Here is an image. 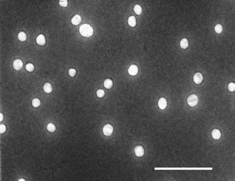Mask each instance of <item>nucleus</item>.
<instances>
[{
	"label": "nucleus",
	"instance_id": "obj_7",
	"mask_svg": "<svg viewBox=\"0 0 235 181\" xmlns=\"http://www.w3.org/2000/svg\"><path fill=\"white\" fill-rule=\"evenodd\" d=\"M167 105L166 100L165 98H161L160 99L158 102V106L161 109H165Z\"/></svg>",
	"mask_w": 235,
	"mask_h": 181
},
{
	"label": "nucleus",
	"instance_id": "obj_18",
	"mask_svg": "<svg viewBox=\"0 0 235 181\" xmlns=\"http://www.w3.org/2000/svg\"><path fill=\"white\" fill-rule=\"evenodd\" d=\"M47 128L49 131L51 132H53L55 131L56 130V127L54 124L52 123H50L48 124L47 127Z\"/></svg>",
	"mask_w": 235,
	"mask_h": 181
},
{
	"label": "nucleus",
	"instance_id": "obj_1",
	"mask_svg": "<svg viewBox=\"0 0 235 181\" xmlns=\"http://www.w3.org/2000/svg\"><path fill=\"white\" fill-rule=\"evenodd\" d=\"M79 31L82 35L84 37H91L93 33V29L89 25L84 24L80 27Z\"/></svg>",
	"mask_w": 235,
	"mask_h": 181
},
{
	"label": "nucleus",
	"instance_id": "obj_9",
	"mask_svg": "<svg viewBox=\"0 0 235 181\" xmlns=\"http://www.w3.org/2000/svg\"><path fill=\"white\" fill-rule=\"evenodd\" d=\"M36 42L38 44L41 46H44L46 43L45 36L42 35H40L38 36L36 39Z\"/></svg>",
	"mask_w": 235,
	"mask_h": 181
},
{
	"label": "nucleus",
	"instance_id": "obj_6",
	"mask_svg": "<svg viewBox=\"0 0 235 181\" xmlns=\"http://www.w3.org/2000/svg\"><path fill=\"white\" fill-rule=\"evenodd\" d=\"M134 151L136 155L137 156L142 157L144 155V149L141 146H137L136 147Z\"/></svg>",
	"mask_w": 235,
	"mask_h": 181
},
{
	"label": "nucleus",
	"instance_id": "obj_19",
	"mask_svg": "<svg viewBox=\"0 0 235 181\" xmlns=\"http://www.w3.org/2000/svg\"><path fill=\"white\" fill-rule=\"evenodd\" d=\"M40 104H41V102L39 99L36 98L33 99L32 100V105L35 108L39 107Z\"/></svg>",
	"mask_w": 235,
	"mask_h": 181
},
{
	"label": "nucleus",
	"instance_id": "obj_28",
	"mask_svg": "<svg viewBox=\"0 0 235 181\" xmlns=\"http://www.w3.org/2000/svg\"><path fill=\"white\" fill-rule=\"evenodd\" d=\"M25 180H24V179H21L20 180H19V181H25Z\"/></svg>",
	"mask_w": 235,
	"mask_h": 181
},
{
	"label": "nucleus",
	"instance_id": "obj_2",
	"mask_svg": "<svg viewBox=\"0 0 235 181\" xmlns=\"http://www.w3.org/2000/svg\"><path fill=\"white\" fill-rule=\"evenodd\" d=\"M198 102V98L197 96L195 94L191 95L187 99L188 104L190 107H194L196 106Z\"/></svg>",
	"mask_w": 235,
	"mask_h": 181
},
{
	"label": "nucleus",
	"instance_id": "obj_4",
	"mask_svg": "<svg viewBox=\"0 0 235 181\" xmlns=\"http://www.w3.org/2000/svg\"><path fill=\"white\" fill-rule=\"evenodd\" d=\"M23 66L22 61L20 59H16L14 61L13 66L15 69L16 70H20L22 68Z\"/></svg>",
	"mask_w": 235,
	"mask_h": 181
},
{
	"label": "nucleus",
	"instance_id": "obj_17",
	"mask_svg": "<svg viewBox=\"0 0 235 181\" xmlns=\"http://www.w3.org/2000/svg\"><path fill=\"white\" fill-rule=\"evenodd\" d=\"M134 10L136 14L138 15H141L142 12V8L139 5H136L134 6Z\"/></svg>",
	"mask_w": 235,
	"mask_h": 181
},
{
	"label": "nucleus",
	"instance_id": "obj_13",
	"mask_svg": "<svg viewBox=\"0 0 235 181\" xmlns=\"http://www.w3.org/2000/svg\"><path fill=\"white\" fill-rule=\"evenodd\" d=\"M180 46L183 49H185L187 48L189 46V42L187 39H182L180 42Z\"/></svg>",
	"mask_w": 235,
	"mask_h": 181
},
{
	"label": "nucleus",
	"instance_id": "obj_12",
	"mask_svg": "<svg viewBox=\"0 0 235 181\" xmlns=\"http://www.w3.org/2000/svg\"><path fill=\"white\" fill-rule=\"evenodd\" d=\"M52 86L49 83H45L43 86V90L46 93H50L52 91Z\"/></svg>",
	"mask_w": 235,
	"mask_h": 181
},
{
	"label": "nucleus",
	"instance_id": "obj_10",
	"mask_svg": "<svg viewBox=\"0 0 235 181\" xmlns=\"http://www.w3.org/2000/svg\"><path fill=\"white\" fill-rule=\"evenodd\" d=\"M81 21V17L79 15H76L72 19V23L75 25H79Z\"/></svg>",
	"mask_w": 235,
	"mask_h": 181
},
{
	"label": "nucleus",
	"instance_id": "obj_23",
	"mask_svg": "<svg viewBox=\"0 0 235 181\" xmlns=\"http://www.w3.org/2000/svg\"><path fill=\"white\" fill-rule=\"evenodd\" d=\"M59 4L61 7H67L68 5V2L67 0H60L59 2Z\"/></svg>",
	"mask_w": 235,
	"mask_h": 181
},
{
	"label": "nucleus",
	"instance_id": "obj_21",
	"mask_svg": "<svg viewBox=\"0 0 235 181\" xmlns=\"http://www.w3.org/2000/svg\"><path fill=\"white\" fill-rule=\"evenodd\" d=\"M34 67L33 65L31 63H28L26 65V69L27 71L29 72H32L33 71L34 69Z\"/></svg>",
	"mask_w": 235,
	"mask_h": 181
},
{
	"label": "nucleus",
	"instance_id": "obj_26",
	"mask_svg": "<svg viewBox=\"0 0 235 181\" xmlns=\"http://www.w3.org/2000/svg\"><path fill=\"white\" fill-rule=\"evenodd\" d=\"M6 130V127L4 124H1L0 125V133H3L5 132Z\"/></svg>",
	"mask_w": 235,
	"mask_h": 181
},
{
	"label": "nucleus",
	"instance_id": "obj_5",
	"mask_svg": "<svg viewBox=\"0 0 235 181\" xmlns=\"http://www.w3.org/2000/svg\"><path fill=\"white\" fill-rule=\"evenodd\" d=\"M193 79L194 82L196 84H199L201 83L203 80V77L201 73H197L194 75L193 77Z\"/></svg>",
	"mask_w": 235,
	"mask_h": 181
},
{
	"label": "nucleus",
	"instance_id": "obj_20",
	"mask_svg": "<svg viewBox=\"0 0 235 181\" xmlns=\"http://www.w3.org/2000/svg\"><path fill=\"white\" fill-rule=\"evenodd\" d=\"M215 30L217 33H220L223 30V28L221 25L218 24L215 27Z\"/></svg>",
	"mask_w": 235,
	"mask_h": 181
},
{
	"label": "nucleus",
	"instance_id": "obj_22",
	"mask_svg": "<svg viewBox=\"0 0 235 181\" xmlns=\"http://www.w3.org/2000/svg\"><path fill=\"white\" fill-rule=\"evenodd\" d=\"M97 96L100 98L103 97L105 95V92L104 90L101 89L98 90L97 92Z\"/></svg>",
	"mask_w": 235,
	"mask_h": 181
},
{
	"label": "nucleus",
	"instance_id": "obj_11",
	"mask_svg": "<svg viewBox=\"0 0 235 181\" xmlns=\"http://www.w3.org/2000/svg\"><path fill=\"white\" fill-rule=\"evenodd\" d=\"M211 135L213 138L215 140L220 139L221 136L220 131L218 129L213 130L212 131Z\"/></svg>",
	"mask_w": 235,
	"mask_h": 181
},
{
	"label": "nucleus",
	"instance_id": "obj_25",
	"mask_svg": "<svg viewBox=\"0 0 235 181\" xmlns=\"http://www.w3.org/2000/svg\"><path fill=\"white\" fill-rule=\"evenodd\" d=\"M69 74L71 77H74L76 74V71L75 69H71L69 70Z\"/></svg>",
	"mask_w": 235,
	"mask_h": 181
},
{
	"label": "nucleus",
	"instance_id": "obj_15",
	"mask_svg": "<svg viewBox=\"0 0 235 181\" xmlns=\"http://www.w3.org/2000/svg\"><path fill=\"white\" fill-rule=\"evenodd\" d=\"M128 23L131 27H135L136 24L135 18L133 16L130 17L128 19Z\"/></svg>",
	"mask_w": 235,
	"mask_h": 181
},
{
	"label": "nucleus",
	"instance_id": "obj_14",
	"mask_svg": "<svg viewBox=\"0 0 235 181\" xmlns=\"http://www.w3.org/2000/svg\"><path fill=\"white\" fill-rule=\"evenodd\" d=\"M113 82L110 79H107L104 82V87L107 89H110L112 87Z\"/></svg>",
	"mask_w": 235,
	"mask_h": 181
},
{
	"label": "nucleus",
	"instance_id": "obj_27",
	"mask_svg": "<svg viewBox=\"0 0 235 181\" xmlns=\"http://www.w3.org/2000/svg\"><path fill=\"white\" fill-rule=\"evenodd\" d=\"M3 119V115L2 114H0V121H2Z\"/></svg>",
	"mask_w": 235,
	"mask_h": 181
},
{
	"label": "nucleus",
	"instance_id": "obj_8",
	"mask_svg": "<svg viewBox=\"0 0 235 181\" xmlns=\"http://www.w3.org/2000/svg\"><path fill=\"white\" fill-rule=\"evenodd\" d=\"M138 72V68L137 66L132 65L128 69V72L131 75H135Z\"/></svg>",
	"mask_w": 235,
	"mask_h": 181
},
{
	"label": "nucleus",
	"instance_id": "obj_16",
	"mask_svg": "<svg viewBox=\"0 0 235 181\" xmlns=\"http://www.w3.org/2000/svg\"><path fill=\"white\" fill-rule=\"evenodd\" d=\"M18 39L21 41H24L27 39V36L25 33L23 32H21L18 34Z\"/></svg>",
	"mask_w": 235,
	"mask_h": 181
},
{
	"label": "nucleus",
	"instance_id": "obj_3",
	"mask_svg": "<svg viewBox=\"0 0 235 181\" xmlns=\"http://www.w3.org/2000/svg\"><path fill=\"white\" fill-rule=\"evenodd\" d=\"M104 134L106 136L111 135L113 131V128L112 126L110 124H107L105 126L103 130Z\"/></svg>",
	"mask_w": 235,
	"mask_h": 181
},
{
	"label": "nucleus",
	"instance_id": "obj_24",
	"mask_svg": "<svg viewBox=\"0 0 235 181\" xmlns=\"http://www.w3.org/2000/svg\"><path fill=\"white\" fill-rule=\"evenodd\" d=\"M228 90L231 92H234L235 90V84L233 83H231L228 86Z\"/></svg>",
	"mask_w": 235,
	"mask_h": 181
}]
</instances>
